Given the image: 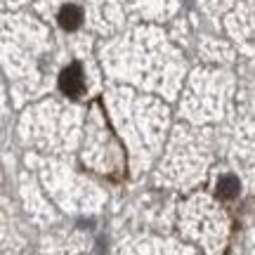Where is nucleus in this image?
I'll return each instance as SVG.
<instances>
[{
	"mask_svg": "<svg viewBox=\"0 0 255 255\" xmlns=\"http://www.w3.org/2000/svg\"><path fill=\"white\" fill-rule=\"evenodd\" d=\"M59 88H62L69 97H78L83 92L85 83H83V71L78 64H69L62 71V76H59Z\"/></svg>",
	"mask_w": 255,
	"mask_h": 255,
	"instance_id": "1",
	"label": "nucleus"
},
{
	"mask_svg": "<svg viewBox=\"0 0 255 255\" xmlns=\"http://www.w3.org/2000/svg\"><path fill=\"white\" fill-rule=\"evenodd\" d=\"M59 24H62V28H66V31L78 28L83 24L81 7H76V5H64V7L59 9Z\"/></svg>",
	"mask_w": 255,
	"mask_h": 255,
	"instance_id": "2",
	"label": "nucleus"
},
{
	"mask_svg": "<svg viewBox=\"0 0 255 255\" xmlns=\"http://www.w3.org/2000/svg\"><path fill=\"white\" fill-rule=\"evenodd\" d=\"M239 189H241V184H239V180L234 175H225V177L218 182V196L225 201L239 196Z\"/></svg>",
	"mask_w": 255,
	"mask_h": 255,
	"instance_id": "3",
	"label": "nucleus"
}]
</instances>
